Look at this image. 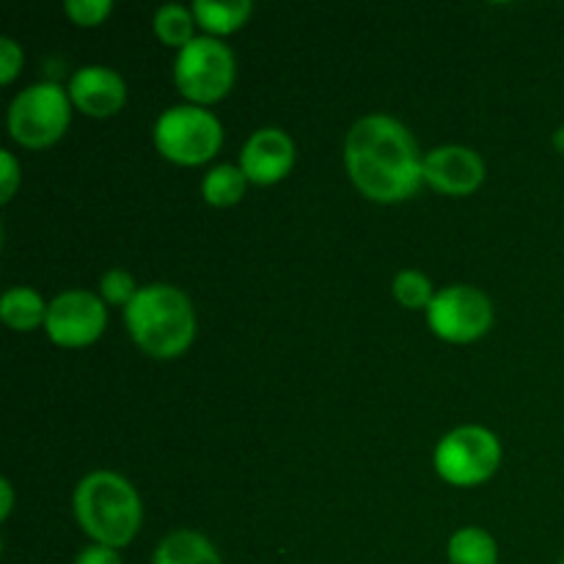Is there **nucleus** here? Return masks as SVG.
I'll return each mask as SVG.
<instances>
[{
    "mask_svg": "<svg viewBox=\"0 0 564 564\" xmlns=\"http://www.w3.org/2000/svg\"><path fill=\"white\" fill-rule=\"evenodd\" d=\"M416 138L391 116H364L345 138V169L352 185L378 204L411 198L424 182Z\"/></svg>",
    "mask_w": 564,
    "mask_h": 564,
    "instance_id": "nucleus-1",
    "label": "nucleus"
},
{
    "mask_svg": "<svg viewBox=\"0 0 564 564\" xmlns=\"http://www.w3.org/2000/svg\"><path fill=\"white\" fill-rule=\"evenodd\" d=\"M124 325L132 341L152 358L182 356L196 339L191 297L171 284L141 286L124 308Z\"/></svg>",
    "mask_w": 564,
    "mask_h": 564,
    "instance_id": "nucleus-2",
    "label": "nucleus"
},
{
    "mask_svg": "<svg viewBox=\"0 0 564 564\" xmlns=\"http://www.w3.org/2000/svg\"><path fill=\"white\" fill-rule=\"evenodd\" d=\"M75 518L94 543L119 551L141 529L143 507L138 490L121 474L94 471L77 485Z\"/></svg>",
    "mask_w": 564,
    "mask_h": 564,
    "instance_id": "nucleus-3",
    "label": "nucleus"
},
{
    "mask_svg": "<svg viewBox=\"0 0 564 564\" xmlns=\"http://www.w3.org/2000/svg\"><path fill=\"white\" fill-rule=\"evenodd\" d=\"M235 53L215 36H196L176 53V88L198 108L220 102L235 86Z\"/></svg>",
    "mask_w": 564,
    "mask_h": 564,
    "instance_id": "nucleus-4",
    "label": "nucleus"
},
{
    "mask_svg": "<svg viewBox=\"0 0 564 564\" xmlns=\"http://www.w3.org/2000/svg\"><path fill=\"white\" fill-rule=\"evenodd\" d=\"M224 127L218 116L198 105L169 108L154 124V147L176 165H202L220 152Z\"/></svg>",
    "mask_w": 564,
    "mask_h": 564,
    "instance_id": "nucleus-5",
    "label": "nucleus"
},
{
    "mask_svg": "<svg viewBox=\"0 0 564 564\" xmlns=\"http://www.w3.org/2000/svg\"><path fill=\"white\" fill-rule=\"evenodd\" d=\"M72 99L58 83H33L14 97L9 108V132L20 147L47 149L66 132Z\"/></svg>",
    "mask_w": 564,
    "mask_h": 564,
    "instance_id": "nucleus-6",
    "label": "nucleus"
},
{
    "mask_svg": "<svg viewBox=\"0 0 564 564\" xmlns=\"http://www.w3.org/2000/svg\"><path fill=\"white\" fill-rule=\"evenodd\" d=\"M435 471L457 488H474L488 482L501 463V444L490 430L479 424L452 430L435 446Z\"/></svg>",
    "mask_w": 564,
    "mask_h": 564,
    "instance_id": "nucleus-7",
    "label": "nucleus"
},
{
    "mask_svg": "<svg viewBox=\"0 0 564 564\" xmlns=\"http://www.w3.org/2000/svg\"><path fill=\"white\" fill-rule=\"evenodd\" d=\"M427 325L438 339L452 345H468L482 339L494 325V303L482 290L468 284H452L435 292L427 308Z\"/></svg>",
    "mask_w": 564,
    "mask_h": 564,
    "instance_id": "nucleus-8",
    "label": "nucleus"
},
{
    "mask_svg": "<svg viewBox=\"0 0 564 564\" xmlns=\"http://www.w3.org/2000/svg\"><path fill=\"white\" fill-rule=\"evenodd\" d=\"M108 303L102 297L91 295L86 290H69L61 292L55 301H50L47 330L50 339L58 347H88L102 336L105 325H108Z\"/></svg>",
    "mask_w": 564,
    "mask_h": 564,
    "instance_id": "nucleus-9",
    "label": "nucleus"
},
{
    "mask_svg": "<svg viewBox=\"0 0 564 564\" xmlns=\"http://www.w3.org/2000/svg\"><path fill=\"white\" fill-rule=\"evenodd\" d=\"M424 182L444 196H471L485 182V163L468 147H438L424 154Z\"/></svg>",
    "mask_w": 564,
    "mask_h": 564,
    "instance_id": "nucleus-10",
    "label": "nucleus"
},
{
    "mask_svg": "<svg viewBox=\"0 0 564 564\" xmlns=\"http://www.w3.org/2000/svg\"><path fill=\"white\" fill-rule=\"evenodd\" d=\"M295 165V143L279 127H262L246 141L240 169L253 185H275Z\"/></svg>",
    "mask_w": 564,
    "mask_h": 564,
    "instance_id": "nucleus-11",
    "label": "nucleus"
},
{
    "mask_svg": "<svg viewBox=\"0 0 564 564\" xmlns=\"http://www.w3.org/2000/svg\"><path fill=\"white\" fill-rule=\"evenodd\" d=\"M66 91H69L72 105L91 119L116 116L127 102V86L119 72L97 64L77 69Z\"/></svg>",
    "mask_w": 564,
    "mask_h": 564,
    "instance_id": "nucleus-12",
    "label": "nucleus"
},
{
    "mask_svg": "<svg viewBox=\"0 0 564 564\" xmlns=\"http://www.w3.org/2000/svg\"><path fill=\"white\" fill-rule=\"evenodd\" d=\"M152 564H224L218 549L204 534L180 529L171 532L154 551Z\"/></svg>",
    "mask_w": 564,
    "mask_h": 564,
    "instance_id": "nucleus-13",
    "label": "nucleus"
},
{
    "mask_svg": "<svg viewBox=\"0 0 564 564\" xmlns=\"http://www.w3.org/2000/svg\"><path fill=\"white\" fill-rule=\"evenodd\" d=\"M47 312L50 303H44V297L31 286H11L0 301V319L20 334H31L47 323Z\"/></svg>",
    "mask_w": 564,
    "mask_h": 564,
    "instance_id": "nucleus-14",
    "label": "nucleus"
},
{
    "mask_svg": "<svg viewBox=\"0 0 564 564\" xmlns=\"http://www.w3.org/2000/svg\"><path fill=\"white\" fill-rule=\"evenodd\" d=\"M193 17H196L198 28H204L213 36H229V33L240 31L251 17L253 6L248 0H226V3H215V0H196L191 6Z\"/></svg>",
    "mask_w": 564,
    "mask_h": 564,
    "instance_id": "nucleus-15",
    "label": "nucleus"
},
{
    "mask_svg": "<svg viewBox=\"0 0 564 564\" xmlns=\"http://www.w3.org/2000/svg\"><path fill=\"white\" fill-rule=\"evenodd\" d=\"M246 187H248V180L246 174H242L240 165L224 163V165H215V169L204 176L202 196L207 204L224 209V207H235V204H240V198L246 196Z\"/></svg>",
    "mask_w": 564,
    "mask_h": 564,
    "instance_id": "nucleus-16",
    "label": "nucleus"
},
{
    "mask_svg": "<svg viewBox=\"0 0 564 564\" xmlns=\"http://www.w3.org/2000/svg\"><path fill=\"white\" fill-rule=\"evenodd\" d=\"M446 554L449 564H499L496 540L479 527H466L452 534Z\"/></svg>",
    "mask_w": 564,
    "mask_h": 564,
    "instance_id": "nucleus-17",
    "label": "nucleus"
},
{
    "mask_svg": "<svg viewBox=\"0 0 564 564\" xmlns=\"http://www.w3.org/2000/svg\"><path fill=\"white\" fill-rule=\"evenodd\" d=\"M154 33L163 44L169 47H187V44L196 39V17H193V9H185L180 3H169L154 14Z\"/></svg>",
    "mask_w": 564,
    "mask_h": 564,
    "instance_id": "nucleus-18",
    "label": "nucleus"
},
{
    "mask_svg": "<svg viewBox=\"0 0 564 564\" xmlns=\"http://www.w3.org/2000/svg\"><path fill=\"white\" fill-rule=\"evenodd\" d=\"M394 297L405 308H430L435 297L433 281L419 270H402L394 279Z\"/></svg>",
    "mask_w": 564,
    "mask_h": 564,
    "instance_id": "nucleus-19",
    "label": "nucleus"
},
{
    "mask_svg": "<svg viewBox=\"0 0 564 564\" xmlns=\"http://www.w3.org/2000/svg\"><path fill=\"white\" fill-rule=\"evenodd\" d=\"M138 290H141V286L135 284V279H132L127 270H108V273L102 275V281H99V295H102V301L110 303V306L127 308L132 303V297L138 295Z\"/></svg>",
    "mask_w": 564,
    "mask_h": 564,
    "instance_id": "nucleus-20",
    "label": "nucleus"
},
{
    "mask_svg": "<svg viewBox=\"0 0 564 564\" xmlns=\"http://www.w3.org/2000/svg\"><path fill=\"white\" fill-rule=\"evenodd\" d=\"M64 11L75 25L97 28L113 11V3L110 0H66Z\"/></svg>",
    "mask_w": 564,
    "mask_h": 564,
    "instance_id": "nucleus-21",
    "label": "nucleus"
},
{
    "mask_svg": "<svg viewBox=\"0 0 564 564\" xmlns=\"http://www.w3.org/2000/svg\"><path fill=\"white\" fill-rule=\"evenodd\" d=\"M22 61H25V55H22L20 44L9 36L0 39V83L9 86V83L20 75Z\"/></svg>",
    "mask_w": 564,
    "mask_h": 564,
    "instance_id": "nucleus-22",
    "label": "nucleus"
},
{
    "mask_svg": "<svg viewBox=\"0 0 564 564\" xmlns=\"http://www.w3.org/2000/svg\"><path fill=\"white\" fill-rule=\"evenodd\" d=\"M0 165H3V174H0V193H3V202H11L20 187V165H17L14 154L0 152Z\"/></svg>",
    "mask_w": 564,
    "mask_h": 564,
    "instance_id": "nucleus-23",
    "label": "nucleus"
},
{
    "mask_svg": "<svg viewBox=\"0 0 564 564\" xmlns=\"http://www.w3.org/2000/svg\"><path fill=\"white\" fill-rule=\"evenodd\" d=\"M75 564H124L121 562L119 551L116 549H108V545H88V549H83L80 554H77Z\"/></svg>",
    "mask_w": 564,
    "mask_h": 564,
    "instance_id": "nucleus-24",
    "label": "nucleus"
},
{
    "mask_svg": "<svg viewBox=\"0 0 564 564\" xmlns=\"http://www.w3.org/2000/svg\"><path fill=\"white\" fill-rule=\"evenodd\" d=\"M0 490H3V507H0V518H9V512H11V505H14V494H11V482L9 479H3V482H0Z\"/></svg>",
    "mask_w": 564,
    "mask_h": 564,
    "instance_id": "nucleus-25",
    "label": "nucleus"
},
{
    "mask_svg": "<svg viewBox=\"0 0 564 564\" xmlns=\"http://www.w3.org/2000/svg\"><path fill=\"white\" fill-rule=\"evenodd\" d=\"M554 147H556V152L564 154V127H560V130L554 132Z\"/></svg>",
    "mask_w": 564,
    "mask_h": 564,
    "instance_id": "nucleus-26",
    "label": "nucleus"
},
{
    "mask_svg": "<svg viewBox=\"0 0 564 564\" xmlns=\"http://www.w3.org/2000/svg\"><path fill=\"white\" fill-rule=\"evenodd\" d=\"M560 564H564V560H562V562H560Z\"/></svg>",
    "mask_w": 564,
    "mask_h": 564,
    "instance_id": "nucleus-27",
    "label": "nucleus"
}]
</instances>
